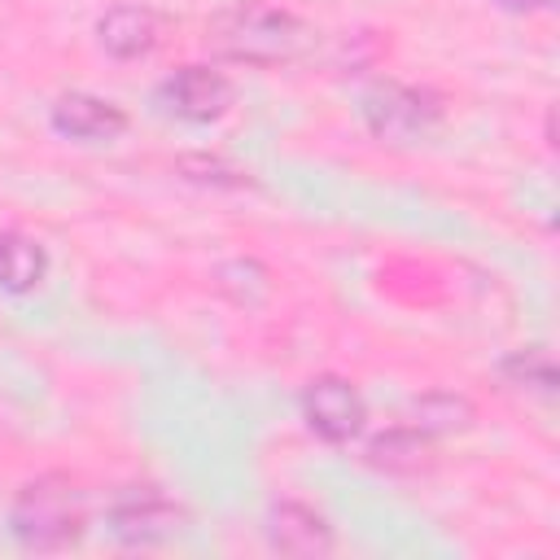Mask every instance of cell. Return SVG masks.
<instances>
[{"mask_svg":"<svg viewBox=\"0 0 560 560\" xmlns=\"http://www.w3.org/2000/svg\"><path fill=\"white\" fill-rule=\"evenodd\" d=\"M206 44L223 61L254 66V70H280V66L306 61L319 44V31L284 4L236 0L206 22Z\"/></svg>","mask_w":560,"mask_h":560,"instance_id":"cell-1","label":"cell"},{"mask_svg":"<svg viewBox=\"0 0 560 560\" xmlns=\"http://www.w3.org/2000/svg\"><path fill=\"white\" fill-rule=\"evenodd\" d=\"M88 529V494L70 472H39L9 503V534L26 551H70Z\"/></svg>","mask_w":560,"mask_h":560,"instance_id":"cell-2","label":"cell"},{"mask_svg":"<svg viewBox=\"0 0 560 560\" xmlns=\"http://www.w3.org/2000/svg\"><path fill=\"white\" fill-rule=\"evenodd\" d=\"M359 118L381 144H424L442 118L446 101L433 88L402 83V79H372L359 96Z\"/></svg>","mask_w":560,"mask_h":560,"instance_id":"cell-3","label":"cell"},{"mask_svg":"<svg viewBox=\"0 0 560 560\" xmlns=\"http://www.w3.org/2000/svg\"><path fill=\"white\" fill-rule=\"evenodd\" d=\"M109 534L131 547V551H144V547H166L175 542L184 529H188V508L179 499H171L162 486L153 481H136V486H122L114 499H109Z\"/></svg>","mask_w":560,"mask_h":560,"instance_id":"cell-4","label":"cell"},{"mask_svg":"<svg viewBox=\"0 0 560 560\" xmlns=\"http://www.w3.org/2000/svg\"><path fill=\"white\" fill-rule=\"evenodd\" d=\"M298 411H302L306 429L328 446H346L368 429V398L341 372L311 376L298 394Z\"/></svg>","mask_w":560,"mask_h":560,"instance_id":"cell-5","label":"cell"},{"mask_svg":"<svg viewBox=\"0 0 560 560\" xmlns=\"http://www.w3.org/2000/svg\"><path fill=\"white\" fill-rule=\"evenodd\" d=\"M236 101V88L223 70L214 66H201V61H188L179 70H171L162 83H158V105L179 118V122H219Z\"/></svg>","mask_w":560,"mask_h":560,"instance_id":"cell-6","label":"cell"},{"mask_svg":"<svg viewBox=\"0 0 560 560\" xmlns=\"http://www.w3.org/2000/svg\"><path fill=\"white\" fill-rule=\"evenodd\" d=\"M48 127L74 144H114L131 127V118L118 101H105L96 92H61L48 105Z\"/></svg>","mask_w":560,"mask_h":560,"instance_id":"cell-7","label":"cell"},{"mask_svg":"<svg viewBox=\"0 0 560 560\" xmlns=\"http://www.w3.org/2000/svg\"><path fill=\"white\" fill-rule=\"evenodd\" d=\"M262 538L276 556H298V560H315L337 547L332 525L302 499H276L262 516Z\"/></svg>","mask_w":560,"mask_h":560,"instance_id":"cell-8","label":"cell"},{"mask_svg":"<svg viewBox=\"0 0 560 560\" xmlns=\"http://www.w3.org/2000/svg\"><path fill=\"white\" fill-rule=\"evenodd\" d=\"M96 44L114 61H140L162 44V13L153 4H140V0L109 4L96 18Z\"/></svg>","mask_w":560,"mask_h":560,"instance_id":"cell-9","label":"cell"},{"mask_svg":"<svg viewBox=\"0 0 560 560\" xmlns=\"http://www.w3.org/2000/svg\"><path fill=\"white\" fill-rule=\"evenodd\" d=\"M363 459H368V468L389 472V477H420L438 464V438L420 433L416 424H394V429L368 438Z\"/></svg>","mask_w":560,"mask_h":560,"instance_id":"cell-10","label":"cell"},{"mask_svg":"<svg viewBox=\"0 0 560 560\" xmlns=\"http://www.w3.org/2000/svg\"><path fill=\"white\" fill-rule=\"evenodd\" d=\"M48 280V249L31 232H0V293L26 298Z\"/></svg>","mask_w":560,"mask_h":560,"instance_id":"cell-11","label":"cell"},{"mask_svg":"<svg viewBox=\"0 0 560 560\" xmlns=\"http://www.w3.org/2000/svg\"><path fill=\"white\" fill-rule=\"evenodd\" d=\"M477 420V407L468 394H455V389H429L411 402L407 411V424H416L420 433L429 438H451V433H468Z\"/></svg>","mask_w":560,"mask_h":560,"instance_id":"cell-12","label":"cell"},{"mask_svg":"<svg viewBox=\"0 0 560 560\" xmlns=\"http://www.w3.org/2000/svg\"><path fill=\"white\" fill-rule=\"evenodd\" d=\"M499 376H503L512 389H525V394H538V398H551V394H556V359H551V350H542V346L512 350V354L499 363Z\"/></svg>","mask_w":560,"mask_h":560,"instance_id":"cell-13","label":"cell"},{"mask_svg":"<svg viewBox=\"0 0 560 560\" xmlns=\"http://www.w3.org/2000/svg\"><path fill=\"white\" fill-rule=\"evenodd\" d=\"M175 171H179L188 184H206V188H249V184H254L249 171L232 166V162L219 158V153H184V158L175 162Z\"/></svg>","mask_w":560,"mask_h":560,"instance_id":"cell-14","label":"cell"},{"mask_svg":"<svg viewBox=\"0 0 560 560\" xmlns=\"http://www.w3.org/2000/svg\"><path fill=\"white\" fill-rule=\"evenodd\" d=\"M499 9H508V13H547V9H556V0H494Z\"/></svg>","mask_w":560,"mask_h":560,"instance_id":"cell-15","label":"cell"},{"mask_svg":"<svg viewBox=\"0 0 560 560\" xmlns=\"http://www.w3.org/2000/svg\"><path fill=\"white\" fill-rule=\"evenodd\" d=\"M542 131H547V144L556 149V109H547V127Z\"/></svg>","mask_w":560,"mask_h":560,"instance_id":"cell-16","label":"cell"}]
</instances>
